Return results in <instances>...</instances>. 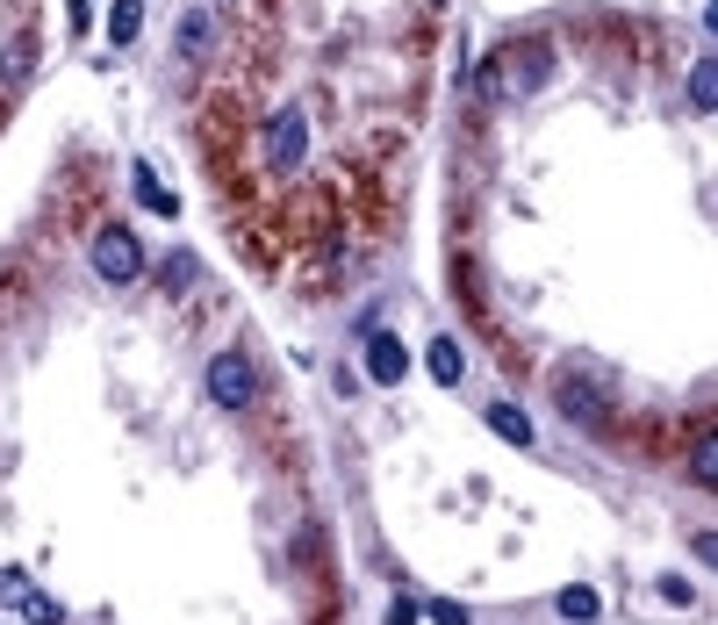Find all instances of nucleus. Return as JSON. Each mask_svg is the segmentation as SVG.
Segmentation results:
<instances>
[{
    "mask_svg": "<svg viewBox=\"0 0 718 625\" xmlns=\"http://www.w3.org/2000/svg\"><path fill=\"white\" fill-rule=\"evenodd\" d=\"M94 274L101 280H137L144 274V244L122 224H101V238H94Z\"/></svg>",
    "mask_w": 718,
    "mask_h": 625,
    "instance_id": "1",
    "label": "nucleus"
},
{
    "mask_svg": "<svg viewBox=\"0 0 718 625\" xmlns=\"http://www.w3.org/2000/svg\"><path fill=\"white\" fill-rule=\"evenodd\" d=\"M208 396L223 402V410H252V396H259V382H252V366L238 360V352H223L216 366H208Z\"/></svg>",
    "mask_w": 718,
    "mask_h": 625,
    "instance_id": "2",
    "label": "nucleus"
},
{
    "mask_svg": "<svg viewBox=\"0 0 718 625\" xmlns=\"http://www.w3.org/2000/svg\"><path fill=\"white\" fill-rule=\"evenodd\" d=\"M553 396H561V410L575 417V424H611V410H603V396L589 382H582V374H561V382H553Z\"/></svg>",
    "mask_w": 718,
    "mask_h": 625,
    "instance_id": "3",
    "label": "nucleus"
},
{
    "mask_svg": "<svg viewBox=\"0 0 718 625\" xmlns=\"http://www.w3.org/2000/svg\"><path fill=\"white\" fill-rule=\"evenodd\" d=\"M367 366H374V382H395L403 374V346L395 338H367Z\"/></svg>",
    "mask_w": 718,
    "mask_h": 625,
    "instance_id": "4",
    "label": "nucleus"
},
{
    "mask_svg": "<svg viewBox=\"0 0 718 625\" xmlns=\"http://www.w3.org/2000/svg\"><path fill=\"white\" fill-rule=\"evenodd\" d=\"M208 36H216V22H208L202 8H194V15H180V58H202Z\"/></svg>",
    "mask_w": 718,
    "mask_h": 625,
    "instance_id": "5",
    "label": "nucleus"
},
{
    "mask_svg": "<svg viewBox=\"0 0 718 625\" xmlns=\"http://www.w3.org/2000/svg\"><path fill=\"white\" fill-rule=\"evenodd\" d=\"M489 424H496L511 446H531V424H525V410H517V402H496V410H489Z\"/></svg>",
    "mask_w": 718,
    "mask_h": 625,
    "instance_id": "6",
    "label": "nucleus"
},
{
    "mask_svg": "<svg viewBox=\"0 0 718 625\" xmlns=\"http://www.w3.org/2000/svg\"><path fill=\"white\" fill-rule=\"evenodd\" d=\"M137 22H144V0H116V15H108V36H116V44H137Z\"/></svg>",
    "mask_w": 718,
    "mask_h": 625,
    "instance_id": "7",
    "label": "nucleus"
},
{
    "mask_svg": "<svg viewBox=\"0 0 718 625\" xmlns=\"http://www.w3.org/2000/svg\"><path fill=\"white\" fill-rule=\"evenodd\" d=\"M431 374H439V382H460V346H453V338H431Z\"/></svg>",
    "mask_w": 718,
    "mask_h": 625,
    "instance_id": "8",
    "label": "nucleus"
},
{
    "mask_svg": "<svg viewBox=\"0 0 718 625\" xmlns=\"http://www.w3.org/2000/svg\"><path fill=\"white\" fill-rule=\"evenodd\" d=\"M137 194H144V208H158V216H172V208H180V202H172V194L152 180V166H137Z\"/></svg>",
    "mask_w": 718,
    "mask_h": 625,
    "instance_id": "9",
    "label": "nucleus"
},
{
    "mask_svg": "<svg viewBox=\"0 0 718 625\" xmlns=\"http://www.w3.org/2000/svg\"><path fill=\"white\" fill-rule=\"evenodd\" d=\"M29 597H36V590H29V575H22V568H0V604H15V611H22Z\"/></svg>",
    "mask_w": 718,
    "mask_h": 625,
    "instance_id": "10",
    "label": "nucleus"
},
{
    "mask_svg": "<svg viewBox=\"0 0 718 625\" xmlns=\"http://www.w3.org/2000/svg\"><path fill=\"white\" fill-rule=\"evenodd\" d=\"M22 618H29V625H65V611H58V597H44V590H36L29 604H22Z\"/></svg>",
    "mask_w": 718,
    "mask_h": 625,
    "instance_id": "11",
    "label": "nucleus"
},
{
    "mask_svg": "<svg viewBox=\"0 0 718 625\" xmlns=\"http://www.w3.org/2000/svg\"><path fill=\"white\" fill-rule=\"evenodd\" d=\"M561 611L589 625V618H597V590H561Z\"/></svg>",
    "mask_w": 718,
    "mask_h": 625,
    "instance_id": "12",
    "label": "nucleus"
},
{
    "mask_svg": "<svg viewBox=\"0 0 718 625\" xmlns=\"http://www.w3.org/2000/svg\"><path fill=\"white\" fill-rule=\"evenodd\" d=\"M697 482H704V489L718 482V446H711V432H697Z\"/></svg>",
    "mask_w": 718,
    "mask_h": 625,
    "instance_id": "13",
    "label": "nucleus"
},
{
    "mask_svg": "<svg viewBox=\"0 0 718 625\" xmlns=\"http://www.w3.org/2000/svg\"><path fill=\"white\" fill-rule=\"evenodd\" d=\"M690 101H697V108H711V65H697V72H690Z\"/></svg>",
    "mask_w": 718,
    "mask_h": 625,
    "instance_id": "14",
    "label": "nucleus"
},
{
    "mask_svg": "<svg viewBox=\"0 0 718 625\" xmlns=\"http://www.w3.org/2000/svg\"><path fill=\"white\" fill-rule=\"evenodd\" d=\"M431 618H439V625H467V611H453V604H431Z\"/></svg>",
    "mask_w": 718,
    "mask_h": 625,
    "instance_id": "15",
    "label": "nucleus"
}]
</instances>
